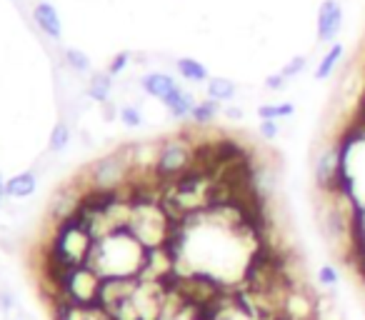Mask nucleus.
<instances>
[{
	"label": "nucleus",
	"mask_w": 365,
	"mask_h": 320,
	"mask_svg": "<svg viewBox=\"0 0 365 320\" xmlns=\"http://www.w3.org/2000/svg\"><path fill=\"white\" fill-rule=\"evenodd\" d=\"M258 135L263 138V140H275V138L280 135V123H275V120H260L258 123Z\"/></svg>",
	"instance_id": "23"
},
{
	"label": "nucleus",
	"mask_w": 365,
	"mask_h": 320,
	"mask_svg": "<svg viewBox=\"0 0 365 320\" xmlns=\"http://www.w3.org/2000/svg\"><path fill=\"white\" fill-rule=\"evenodd\" d=\"M175 71L182 81H188V83H208L210 81L208 68H205L200 61H195V58H178Z\"/></svg>",
	"instance_id": "13"
},
{
	"label": "nucleus",
	"mask_w": 365,
	"mask_h": 320,
	"mask_svg": "<svg viewBox=\"0 0 365 320\" xmlns=\"http://www.w3.org/2000/svg\"><path fill=\"white\" fill-rule=\"evenodd\" d=\"M318 285L323 288V293H335L340 285V273L333 263H323L318 268Z\"/></svg>",
	"instance_id": "18"
},
{
	"label": "nucleus",
	"mask_w": 365,
	"mask_h": 320,
	"mask_svg": "<svg viewBox=\"0 0 365 320\" xmlns=\"http://www.w3.org/2000/svg\"><path fill=\"white\" fill-rule=\"evenodd\" d=\"M150 250L135 238L128 228L113 230L101 240H93L88 268L101 278H140Z\"/></svg>",
	"instance_id": "1"
},
{
	"label": "nucleus",
	"mask_w": 365,
	"mask_h": 320,
	"mask_svg": "<svg viewBox=\"0 0 365 320\" xmlns=\"http://www.w3.org/2000/svg\"><path fill=\"white\" fill-rule=\"evenodd\" d=\"M205 93H208L210 100L220 103V105H230L238 96V86L225 76H210V81L205 83Z\"/></svg>",
	"instance_id": "9"
},
{
	"label": "nucleus",
	"mask_w": 365,
	"mask_h": 320,
	"mask_svg": "<svg viewBox=\"0 0 365 320\" xmlns=\"http://www.w3.org/2000/svg\"><path fill=\"white\" fill-rule=\"evenodd\" d=\"M220 110H223V105L215 100H210V98H205V100H198L193 108V113H190V120H193V125L203 128V125H210V123L215 120V118L220 115Z\"/></svg>",
	"instance_id": "17"
},
{
	"label": "nucleus",
	"mask_w": 365,
	"mask_h": 320,
	"mask_svg": "<svg viewBox=\"0 0 365 320\" xmlns=\"http://www.w3.org/2000/svg\"><path fill=\"white\" fill-rule=\"evenodd\" d=\"M120 123L125 128H140L143 125V115H140V110H138L135 105H123L120 108Z\"/></svg>",
	"instance_id": "22"
},
{
	"label": "nucleus",
	"mask_w": 365,
	"mask_h": 320,
	"mask_svg": "<svg viewBox=\"0 0 365 320\" xmlns=\"http://www.w3.org/2000/svg\"><path fill=\"white\" fill-rule=\"evenodd\" d=\"M110 91H113L110 73H96V76L91 78V83H88V96L96 103H101V105L110 103Z\"/></svg>",
	"instance_id": "16"
},
{
	"label": "nucleus",
	"mask_w": 365,
	"mask_h": 320,
	"mask_svg": "<svg viewBox=\"0 0 365 320\" xmlns=\"http://www.w3.org/2000/svg\"><path fill=\"white\" fill-rule=\"evenodd\" d=\"M128 63H130V53H118L115 58H113V63L108 66V73H110L113 78L120 76L123 71L128 68Z\"/></svg>",
	"instance_id": "25"
},
{
	"label": "nucleus",
	"mask_w": 365,
	"mask_h": 320,
	"mask_svg": "<svg viewBox=\"0 0 365 320\" xmlns=\"http://www.w3.org/2000/svg\"><path fill=\"white\" fill-rule=\"evenodd\" d=\"M130 173H133L130 163H128V158L118 148V150L93 160L86 170H81L76 175V180L86 190H118L123 185H128Z\"/></svg>",
	"instance_id": "4"
},
{
	"label": "nucleus",
	"mask_w": 365,
	"mask_h": 320,
	"mask_svg": "<svg viewBox=\"0 0 365 320\" xmlns=\"http://www.w3.org/2000/svg\"><path fill=\"white\" fill-rule=\"evenodd\" d=\"M293 115H295V103H288V100L263 103V105H258V118H260V120L283 123V120H290Z\"/></svg>",
	"instance_id": "15"
},
{
	"label": "nucleus",
	"mask_w": 365,
	"mask_h": 320,
	"mask_svg": "<svg viewBox=\"0 0 365 320\" xmlns=\"http://www.w3.org/2000/svg\"><path fill=\"white\" fill-rule=\"evenodd\" d=\"M305 68H308V56H295V58H290L283 68H280V73H283L288 81H295L298 76H303Z\"/></svg>",
	"instance_id": "20"
},
{
	"label": "nucleus",
	"mask_w": 365,
	"mask_h": 320,
	"mask_svg": "<svg viewBox=\"0 0 365 320\" xmlns=\"http://www.w3.org/2000/svg\"><path fill=\"white\" fill-rule=\"evenodd\" d=\"M343 56H345V46H343V43H333V46L325 51V56L318 61V66H315V73H313L315 81H318V83L328 81V78L333 76L335 71H338Z\"/></svg>",
	"instance_id": "12"
},
{
	"label": "nucleus",
	"mask_w": 365,
	"mask_h": 320,
	"mask_svg": "<svg viewBox=\"0 0 365 320\" xmlns=\"http://www.w3.org/2000/svg\"><path fill=\"white\" fill-rule=\"evenodd\" d=\"M101 285H103V278L93 268H88V265L68 268L66 273L58 278L56 298L53 300H68V303L81 305V308L98 305V300H101Z\"/></svg>",
	"instance_id": "5"
},
{
	"label": "nucleus",
	"mask_w": 365,
	"mask_h": 320,
	"mask_svg": "<svg viewBox=\"0 0 365 320\" xmlns=\"http://www.w3.org/2000/svg\"><path fill=\"white\" fill-rule=\"evenodd\" d=\"M315 320H345V313L335 293H320L315 298Z\"/></svg>",
	"instance_id": "14"
},
{
	"label": "nucleus",
	"mask_w": 365,
	"mask_h": 320,
	"mask_svg": "<svg viewBox=\"0 0 365 320\" xmlns=\"http://www.w3.org/2000/svg\"><path fill=\"white\" fill-rule=\"evenodd\" d=\"M288 78L283 76V73H273V76H265V81H263V88L265 91H273V93H278V91H283L285 86H288Z\"/></svg>",
	"instance_id": "24"
},
{
	"label": "nucleus",
	"mask_w": 365,
	"mask_h": 320,
	"mask_svg": "<svg viewBox=\"0 0 365 320\" xmlns=\"http://www.w3.org/2000/svg\"><path fill=\"white\" fill-rule=\"evenodd\" d=\"M160 103L168 108V113H170L173 118H190V113H193V108H195V103H198V100L193 98V93H188L185 88L178 86L175 91L168 93Z\"/></svg>",
	"instance_id": "8"
},
{
	"label": "nucleus",
	"mask_w": 365,
	"mask_h": 320,
	"mask_svg": "<svg viewBox=\"0 0 365 320\" xmlns=\"http://www.w3.org/2000/svg\"><path fill=\"white\" fill-rule=\"evenodd\" d=\"M0 308L6 310V313L13 308V298H11V293H6V290H3V293H0Z\"/></svg>",
	"instance_id": "27"
},
{
	"label": "nucleus",
	"mask_w": 365,
	"mask_h": 320,
	"mask_svg": "<svg viewBox=\"0 0 365 320\" xmlns=\"http://www.w3.org/2000/svg\"><path fill=\"white\" fill-rule=\"evenodd\" d=\"M6 185H8V180H3V175H0V195L6 198Z\"/></svg>",
	"instance_id": "28"
},
{
	"label": "nucleus",
	"mask_w": 365,
	"mask_h": 320,
	"mask_svg": "<svg viewBox=\"0 0 365 320\" xmlns=\"http://www.w3.org/2000/svg\"><path fill=\"white\" fill-rule=\"evenodd\" d=\"M345 11L340 0H323L318 6V16H315V36L320 43H338V36L343 31Z\"/></svg>",
	"instance_id": "6"
},
{
	"label": "nucleus",
	"mask_w": 365,
	"mask_h": 320,
	"mask_svg": "<svg viewBox=\"0 0 365 320\" xmlns=\"http://www.w3.org/2000/svg\"><path fill=\"white\" fill-rule=\"evenodd\" d=\"M68 143H71V125L63 120L56 123V128H53V133H51V140H48V150L61 153L68 148Z\"/></svg>",
	"instance_id": "19"
},
{
	"label": "nucleus",
	"mask_w": 365,
	"mask_h": 320,
	"mask_svg": "<svg viewBox=\"0 0 365 320\" xmlns=\"http://www.w3.org/2000/svg\"><path fill=\"white\" fill-rule=\"evenodd\" d=\"M93 238L88 233V228L81 223L78 215H71V218L51 225L43 255L48 260H53V263L63 265V268H78V265L88 263Z\"/></svg>",
	"instance_id": "2"
},
{
	"label": "nucleus",
	"mask_w": 365,
	"mask_h": 320,
	"mask_svg": "<svg viewBox=\"0 0 365 320\" xmlns=\"http://www.w3.org/2000/svg\"><path fill=\"white\" fill-rule=\"evenodd\" d=\"M66 61L76 73H88V71H91V61H88V56L83 51H76V48L66 51Z\"/></svg>",
	"instance_id": "21"
},
{
	"label": "nucleus",
	"mask_w": 365,
	"mask_h": 320,
	"mask_svg": "<svg viewBox=\"0 0 365 320\" xmlns=\"http://www.w3.org/2000/svg\"><path fill=\"white\" fill-rule=\"evenodd\" d=\"M140 86H143V91H145L150 98H158V100H163L168 93L175 91L178 81L173 76H168V73H163V71H153V73H148V76H143Z\"/></svg>",
	"instance_id": "10"
},
{
	"label": "nucleus",
	"mask_w": 365,
	"mask_h": 320,
	"mask_svg": "<svg viewBox=\"0 0 365 320\" xmlns=\"http://www.w3.org/2000/svg\"><path fill=\"white\" fill-rule=\"evenodd\" d=\"M0 205H3V195H0Z\"/></svg>",
	"instance_id": "29"
},
{
	"label": "nucleus",
	"mask_w": 365,
	"mask_h": 320,
	"mask_svg": "<svg viewBox=\"0 0 365 320\" xmlns=\"http://www.w3.org/2000/svg\"><path fill=\"white\" fill-rule=\"evenodd\" d=\"M223 110H225V118H228V120H243V115H245L243 108L233 105V103H230V105H223Z\"/></svg>",
	"instance_id": "26"
},
{
	"label": "nucleus",
	"mask_w": 365,
	"mask_h": 320,
	"mask_svg": "<svg viewBox=\"0 0 365 320\" xmlns=\"http://www.w3.org/2000/svg\"><path fill=\"white\" fill-rule=\"evenodd\" d=\"M38 188V175L33 170H23V173L13 175L6 185V198H13V200H26L36 193Z\"/></svg>",
	"instance_id": "11"
},
{
	"label": "nucleus",
	"mask_w": 365,
	"mask_h": 320,
	"mask_svg": "<svg viewBox=\"0 0 365 320\" xmlns=\"http://www.w3.org/2000/svg\"><path fill=\"white\" fill-rule=\"evenodd\" d=\"M195 163V138L190 133H175V135L160 138V145H158V158H155V168L153 175L163 185L173 183L180 175H185Z\"/></svg>",
	"instance_id": "3"
},
{
	"label": "nucleus",
	"mask_w": 365,
	"mask_h": 320,
	"mask_svg": "<svg viewBox=\"0 0 365 320\" xmlns=\"http://www.w3.org/2000/svg\"><path fill=\"white\" fill-rule=\"evenodd\" d=\"M33 18H36V26L46 33L48 38L53 41H61L63 36V23H61V16L58 11L51 6V3H38L36 11H33Z\"/></svg>",
	"instance_id": "7"
}]
</instances>
